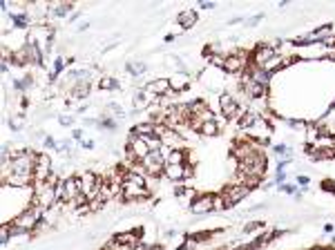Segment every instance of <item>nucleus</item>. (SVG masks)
<instances>
[{
    "label": "nucleus",
    "instance_id": "f257e3e1",
    "mask_svg": "<svg viewBox=\"0 0 335 250\" xmlns=\"http://www.w3.org/2000/svg\"><path fill=\"white\" fill-rule=\"evenodd\" d=\"M78 183H81V192L85 194V197L92 201L94 197H98L101 194V188H103V179L98 177V174L94 172H83L81 177H78Z\"/></svg>",
    "mask_w": 335,
    "mask_h": 250
},
{
    "label": "nucleus",
    "instance_id": "f03ea898",
    "mask_svg": "<svg viewBox=\"0 0 335 250\" xmlns=\"http://www.w3.org/2000/svg\"><path fill=\"white\" fill-rule=\"evenodd\" d=\"M219 107H221V114H223V119H242L244 114H246V107H239L237 105V101H235L230 94H219Z\"/></svg>",
    "mask_w": 335,
    "mask_h": 250
},
{
    "label": "nucleus",
    "instance_id": "7ed1b4c3",
    "mask_svg": "<svg viewBox=\"0 0 335 250\" xmlns=\"http://www.w3.org/2000/svg\"><path fill=\"white\" fill-rule=\"evenodd\" d=\"M141 165L148 170V174H150V177H161L168 163H165L163 152H150L146 159L141 161Z\"/></svg>",
    "mask_w": 335,
    "mask_h": 250
},
{
    "label": "nucleus",
    "instance_id": "20e7f679",
    "mask_svg": "<svg viewBox=\"0 0 335 250\" xmlns=\"http://www.w3.org/2000/svg\"><path fill=\"white\" fill-rule=\"evenodd\" d=\"M52 159L47 154H38L36 159V168H34V181H47L52 177Z\"/></svg>",
    "mask_w": 335,
    "mask_h": 250
},
{
    "label": "nucleus",
    "instance_id": "39448f33",
    "mask_svg": "<svg viewBox=\"0 0 335 250\" xmlns=\"http://www.w3.org/2000/svg\"><path fill=\"white\" fill-rule=\"evenodd\" d=\"M273 56H277V52H275V47H273V45H257V47H255V52H253V65L257 69H262Z\"/></svg>",
    "mask_w": 335,
    "mask_h": 250
},
{
    "label": "nucleus",
    "instance_id": "423d86ee",
    "mask_svg": "<svg viewBox=\"0 0 335 250\" xmlns=\"http://www.w3.org/2000/svg\"><path fill=\"white\" fill-rule=\"evenodd\" d=\"M148 194H150L148 186H139V183H130V181L123 183L121 197H123V199H127V201H132V199H146Z\"/></svg>",
    "mask_w": 335,
    "mask_h": 250
},
{
    "label": "nucleus",
    "instance_id": "0eeeda50",
    "mask_svg": "<svg viewBox=\"0 0 335 250\" xmlns=\"http://www.w3.org/2000/svg\"><path fill=\"white\" fill-rule=\"evenodd\" d=\"M246 62H248V58H246V54H230V56H226V62H223V69L228 74H237V72H242L244 67H246Z\"/></svg>",
    "mask_w": 335,
    "mask_h": 250
},
{
    "label": "nucleus",
    "instance_id": "6e6552de",
    "mask_svg": "<svg viewBox=\"0 0 335 250\" xmlns=\"http://www.w3.org/2000/svg\"><path fill=\"white\" fill-rule=\"evenodd\" d=\"M190 210L194 215H206V212L214 210V194H201V197H197V201L190 206Z\"/></svg>",
    "mask_w": 335,
    "mask_h": 250
},
{
    "label": "nucleus",
    "instance_id": "1a4fd4ad",
    "mask_svg": "<svg viewBox=\"0 0 335 250\" xmlns=\"http://www.w3.org/2000/svg\"><path fill=\"white\" fill-rule=\"evenodd\" d=\"M127 145L134 150V154H136V159H139V161H143L148 154H150V148H148V143L141 139V136H136L134 132L130 134V141H127Z\"/></svg>",
    "mask_w": 335,
    "mask_h": 250
},
{
    "label": "nucleus",
    "instance_id": "9d476101",
    "mask_svg": "<svg viewBox=\"0 0 335 250\" xmlns=\"http://www.w3.org/2000/svg\"><path fill=\"white\" fill-rule=\"evenodd\" d=\"M65 194H67V201L69 203H74L78 197H81V183H78V179L76 177H69V179H65Z\"/></svg>",
    "mask_w": 335,
    "mask_h": 250
},
{
    "label": "nucleus",
    "instance_id": "9b49d317",
    "mask_svg": "<svg viewBox=\"0 0 335 250\" xmlns=\"http://www.w3.org/2000/svg\"><path fill=\"white\" fill-rule=\"evenodd\" d=\"M163 177H168L170 181H183L185 179V165H165Z\"/></svg>",
    "mask_w": 335,
    "mask_h": 250
},
{
    "label": "nucleus",
    "instance_id": "f8f14e48",
    "mask_svg": "<svg viewBox=\"0 0 335 250\" xmlns=\"http://www.w3.org/2000/svg\"><path fill=\"white\" fill-rule=\"evenodd\" d=\"M177 197L181 199V203H190V206L197 201V192H194L192 188H185V186L177 188Z\"/></svg>",
    "mask_w": 335,
    "mask_h": 250
},
{
    "label": "nucleus",
    "instance_id": "ddd939ff",
    "mask_svg": "<svg viewBox=\"0 0 335 250\" xmlns=\"http://www.w3.org/2000/svg\"><path fill=\"white\" fill-rule=\"evenodd\" d=\"M194 23H197V14H194L192 9H188V11H181L179 14V25L183 29H190V27H194Z\"/></svg>",
    "mask_w": 335,
    "mask_h": 250
},
{
    "label": "nucleus",
    "instance_id": "4468645a",
    "mask_svg": "<svg viewBox=\"0 0 335 250\" xmlns=\"http://www.w3.org/2000/svg\"><path fill=\"white\" fill-rule=\"evenodd\" d=\"M134 134L136 136H152L156 134V125L154 123H141L134 127Z\"/></svg>",
    "mask_w": 335,
    "mask_h": 250
},
{
    "label": "nucleus",
    "instance_id": "2eb2a0df",
    "mask_svg": "<svg viewBox=\"0 0 335 250\" xmlns=\"http://www.w3.org/2000/svg\"><path fill=\"white\" fill-rule=\"evenodd\" d=\"M250 76H253V81L257 83V85L268 87V81H271V74H268V72H264V69H253V72H250Z\"/></svg>",
    "mask_w": 335,
    "mask_h": 250
},
{
    "label": "nucleus",
    "instance_id": "dca6fc26",
    "mask_svg": "<svg viewBox=\"0 0 335 250\" xmlns=\"http://www.w3.org/2000/svg\"><path fill=\"white\" fill-rule=\"evenodd\" d=\"M185 85H188V74H177V76L170 78V87L175 92H181Z\"/></svg>",
    "mask_w": 335,
    "mask_h": 250
},
{
    "label": "nucleus",
    "instance_id": "f3484780",
    "mask_svg": "<svg viewBox=\"0 0 335 250\" xmlns=\"http://www.w3.org/2000/svg\"><path fill=\"white\" fill-rule=\"evenodd\" d=\"M88 94H90V83L81 81V83H76V85H74V90H72V96L74 98H85Z\"/></svg>",
    "mask_w": 335,
    "mask_h": 250
},
{
    "label": "nucleus",
    "instance_id": "a211bd4d",
    "mask_svg": "<svg viewBox=\"0 0 335 250\" xmlns=\"http://www.w3.org/2000/svg\"><path fill=\"white\" fill-rule=\"evenodd\" d=\"M201 134L204 136H217L219 134V125H217V121H208V123H204L201 125Z\"/></svg>",
    "mask_w": 335,
    "mask_h": 250
},
{
    "label": "nucleus",
    "instance_id": "6ab92c4d",
    "mask_svg": "<svg viewBox=\"0 0 335 250\" xmlns=\"http://www.w3.org/2000/svg\"><path fill=\"white\" fill-rule=\"evenodd\" d=\"M98 87H101V90H119V83H117V78L103 76L101 81H98Z\"/></svg>",
    "mask_w": 335,
    "mask_h": 250
},
{
    "label": "nucleus",
    "instance_id": "aec40b11",
    "mask_svg": "<svg viewBox=\"0 0 335 250\" xmlns=\"http://www.w3.org/2000/svg\"><path fill=\"white\" fill-rule=\"evenodd\" d=\"M125 69L132 74V76H141V74L146 72V65H143V62H127Z\"/></svg>",
    "mask_w": 335,
    "mask_h": 250
},
{
    "label": "nucleus",
    "instance_id": "412c9836",
    "mask_svg": "<svg viewBox=\"0 0 335 250\" xmlns=\"http://www.w3.org/2000/svg\"><path fill=\"white\" fill-rule=\"evenodd\" d=\"M14 23H16V27H30V16L18 14V16H14Z\"/></svg>",
    "mask_w": 335,
    "mask_h": 250
},
{
    "label": "nucleus",
    "instance_id": "4be33fe9",
    "mask_svg": "<svg viewBox=\"0 0 335 250\" xmlns=\"http://www.w3.org/2000/svg\"><path fill=\"white\" fill-rule=\"evenodd\" d=\"M262 228H264L262 221H253V223H248V226L244 228V235H250V232H255V230H262Z\"/></svg>",
    "mask_w": 335,
    "mask_h": 250
},
{
    "label": "nucleus",
    "instance_id": "5701e85b",
    "mask_svg": "<svg viewBox=\"0 0 335 250\" xmlns=\"http://www.w3.org/2000/svg\"><path fill=\"white\" fill-rule=\"evenodd\" d=\"M72 11V5H59V7H54V14L59 16V18H63L65 14H69Z\"/></svg>",
    "mask_w": 335,
    "mask_h": 250
},
{
    "label": "nucleus",
    "instance_id": "b1692460",
    "mask_svg": "<svg viewBox=\"0 0 335 250\" xmlns=\"http://www.w3.org/2000/svg\"><path fill=\"white\" fill-rule=\"evenodd\" d=\"M110 112L114 116H117V119H125V114H123V110L119 105H114V103H110Z\"/></svg>",
    "mask_w": 335,
    "mask_h": 250
},
{
    "label": "nucleus",
    "instance_id": "393cba45",
    "mask_svg": "<svg viewBox=\"0 0 335 250\" xmlns=\"http://www.w3.org/2000/svg\"><path fill=\"white\" fill-rule=\"evenodd\" d=\"M322 43H324L326 47H335V36H326V38H322Z\"/></svg>",
    "mask_w": 335,
    "mask_h": 250
},
{
    "label": "nucleus",
    "instance_id": "a878e982",
    "mask_svg": "<svg viewBox=\"0 0 335 250\" xmlns=\"http://www.w3.org/2000/svg\"><path fill=\"white\" fill-rule=\"evenodd\" d=\"M262 18H264V16H262V14H259V16H253V18L248 20V23H246V25H248V27H255V25H257V23H259V20H262Z\"/></svg>",
    "mask_w": 335,
    "mask_h": 250
},
{
    "label": "nucleus",
    "instance_id": "bb28decb",
    "mask_svg": "<svg viewBox=\"0 0 335 250\" xmlns=\"http://www.w3.org/2000/svg\"><path fill=\"white\" fill-rule=\"evenodd\" d=\"M61 125H72L74 123V119H72V116H61Z\"/></svg>",
    "mask_w": 335,
    "mask_h": 250
},
{
    "label": "nucleus",
    "instance_id": "cd10ccee",
    "mask_svg": "<svg viewBox=\"0 0 335 250\" xmlns=\"http://www.w3.org/2000/svg\"><path fill=\"white\" fill-rule=\"evenodd\" d=\"M297 183H300L302 188H306V186H308V177H304V174H302V177H297Z\"/></svg>",
    "mask_w": 335,
    "mask_h": 250
},
{
    "label": "nucleus",
    "instance_id": "c85d7f7f",
    "mask_svg": "<svg viewBox=\"0 0 335 250\" xmlns=\"http://www.w3.org/2000/svg\"><path fill=\"white\" fill-rule=\"evenodd\" d=\"M63 65H65V62H63V58H56V72H54V74H59L61 69H63Z\"/></svg>",
    "mask_w": 335,
    "mask_h": 250
},
{
    "label": "nucleus",
    "instance_id": "c756f323",
    "mask_svg": "<svg viewBox=\"0 0 335 250\" xmlns=\"http://www.w3.org/2000/svg\"><path fill=\"white\" fill-rule=\"evenodd\" d=\"M282 190H284V192H288V194L295 192V188H293V186H282ZM295 194H297V192H295Z\"/></svg>",
    "mask_w": 335,
    "mask_h": 250
},
{
    "label": "nucleus",
    "instance_id": "7c9ffc66",
    "mask_svg": "<svg viewBox=\"0 0 335 250\" xmlns=\"http://www.w3.org/2000/svg\"><path fill=\"white\" fill-rule=\"evenodd\" d=\"M83 148H85V150H92V148H94V141H83Z\"/></svg>",
    "mask_w": 335,
    "mask_h": 250
},
{
    "label": "nucleus",
    "instance_id": "2f4dec72",
    "mask_svg": "<svg viewBox=\"0 0 335 250\" xmlns=\"http://www.w3.org/2000/svg\"><path fill=\"white\" fill-rule=\"evenodd\" d=\"M275 152L277 154H286V148H284V145H275Z\"/></svg>",
    "mask_w": 335,
    "mask_h": 250
},
{
    "label": "nucleus",
    "instance_id": "473e14b6",
    "mask_svg": "<svg viewBox=\"0 0 335 250\" xmlns=\"http://www.w3.org/2000/svg\"><path fill=\"white\" fill-rule=\"evenodd\" d=\"M74 139H83V130H74Z\"/></svg>",
    "mask_w": 335,
    "mask_h": 250
},
{
    "label": "nucleus",
    "instance_id": "72a5a7b5",
    "mask_svg": "<svg viewBox=\"0 0 335 250\" xmlns=\"http://www.w3.org/2000/svg\"><path fill=\"white\" fill-rule=\"evenodd\" d=\"M201 7H204V9H213L214 5H213V2H201Z\"/></svg>",
    "mask_w": 335,
    "mask_h": 250
}]
</instances>
